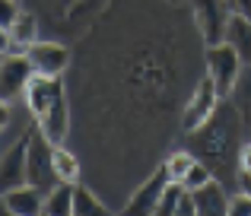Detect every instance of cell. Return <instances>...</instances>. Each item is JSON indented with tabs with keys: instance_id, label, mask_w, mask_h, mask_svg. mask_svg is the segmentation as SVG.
<instances>
[{
	"instance_id": "obj_1",
	"label": "cell",
	"mask_w": 251,
	"mask_h": 216,
	"mask_svg": "<svg viewBox=\"0 0 251 216\" xmlns=\"http://www.w3.org/2000/svg\"><path fill=\"white\" fill-rule=\"evenodd\" d=\"M242 118L239 108L232 102L223 99L216 111L201 124L197 130H191V153L201 162H207L213 172H220V181H239L235 168H239V153H242Z\"/></svg>"
},
{
	"instance_id": "obj_2",
	"label": "cell",
	"mask_w": 251,
	"mask_h": 216,
	"mask_svg": "<svg viewBox=\"0 0 251 216\" xmlns=\"http://www.w3.org/2000/svg\"><path fill=\"white\" fill-rule=\"evenodd\" d=\"M25 108L32 111L35 124L42 134L51 140V146H64L74 130L70 121V99H67V83L61 76H42L35 73L25 86Z\"/></svg>"
},
{
	"instance_id": "obj_3",
	"label": "cell",
	"mask_w": 251,
	"mask_h": 216,
	"mask_svg": "<svg viewBox=\"0 0 251 216\" xmlns=\"http://www.w3.org/2000/svg\"><path fill=\"white\" fill-rule=\"evenodd\" d=\"M188 13L203 48L226 42V29H229V19H232L226 0H188Z\"/></svg>"
},
{
	"instance_id": "obj_4",
	"label": "cell",
	"mask_w": 251,
	"mask_h": 216,
	"mask_svg": "<svg viewBox=\"0 0 251 216\" xmlns=\"http://www.w3.org/2000/svg\"><path fill=\"white\" fill-rule=\"evenodd\" d=\"M203 61H207V73L213 76L220 96L229 99L232 89H235V83L242 80V67H245V61L239 57V51H235L229 42H220V45H210V48L203 51Z\"/></svg>"
},
{
	"instance_id": "obj_5",
	"label": "cell",
	"mask_w": 251,
	"mask_h": 216,
	"mask_svg": "<svg viewBox=\"0 0 251 216\" xmlns=\"http://www.w3.org/2000/svg\"><path fill=\"white\" fill-rule=\"evenodd\" d=\"M220 102H223V96H220V89H216L213 76L203 73L201 80L194 83V89H191L188 102H184V108H181V130H184V134L197 130V127H201V124L216 111V105H220Z\"/></svg>"
},
{
	"instance_id": "obj_6",
	"label": "cell",
	"mask_w": 251,
	"mask_h": 216,
	"mask_svg": "<svg viewBox=\"0 0 251 216\" xmlns=\"http://www.w3.org/2000/svg\"><path fill=\"white\" fill-rule=\"evenodd\" d=\"M169 181L172 178H169L166 166L159 162V166L134 188V194L127 197V204H124L121 213H127V216H156V207H159V197H162Z\"/></svg>"
},
{
	"instance_id": "obj_7",
	"label": "cell",
	"mask_w": 251,
	"mask_h": 216,
	"mask_svg": "<svg viewBox=\"0 0 251 216\" xmlns=\"http://www.w3.org/2000/svg\"><path fill=\"white\" fill-rule=\"evenodd\" d=\"M51 140L42 134V127H32L29 134V185H38L45 191L57 185L54 175V162H51Z\"/></svg>"
},
{
	"instance_id": "obj_8",
	"label": "cell",
	"mask_w": 251,
	"mask_h": 216,
	"mask_svg": "<svg viewBox=\"0 0 251 216\" xmlns=\"http://www.w3.org/2000/svg\"><path fill=\"white\" fill-rule=\"evenodd\" d=\"M29 61L35 67V73L42 76H64L70 70V64H74V51L61 42H42L38 38L29 48Z\"/></svg>"
},
{
	"instance_id": "obj_9",
	"label": "cell",
	"mask_w": 251,
	"mask_h": 216,
	"mask_svg": "<svg viewBox=\"0 0 251 216\" xmlns=\"http://www.w3.org/2000/svg\"><path fill=\"white\" fill-rule=\"evenodd\" d=\"M29 134L32 130H25L19 140H10L3 149V168H0V185H3V191H10V188H19L29 181Z\"/></svg>"
},
{
	"instance_id": "obj_10",
	"label": "cell",
	"mask_w": 251,
	"mask_h": 216,
	"mask_svg": "<svg viewBox=\"0 0 251 216\" xmlns=\"http://www.w3.org/2000/svg\"><path fill=\"white\" fill-rule=\"evenodd\" d=\"M32 76H35V67H32L29 54H3V64H0V93H3V102H13V96L25 93Z\"/></svg>"
},
{
	"instance_id": "obj_11",
	"label": "cell",
	"mask_w": 251,
	"mask_h": 216,
	"mask_svg": "<svg viewBox=\"0 0 251 216\" xmlns=\"http://www.w3.org/2000/svg\"><path fill=\"white\" fill-rule=\"evenodd\" d=\"M45 188L38 185H19V188H10V191H3V210L10 216H38L45 207Z\"/></svg>"
},
{
	"instance_id": "obj_12",
	"label": "cell",
	"mask_w": 251,
	"mask_h": 216,
	"mask_svg": "<svg viewBox=\"0 0 251 216\" xmlns=\"http://www.w3.org/2000/svg\"><path fill=\"white\" fill-rule=\"evenodd\" d=\"M38 42V16L19 13L10 32H3V54H29V48Z\"/></svg>"
},
{
	"instance_id": "obj_13",
	"label": "cell",
	"mask_w": 251,
	"mask_h": 216,
	"mask_svg": "<svg viewBox=\"0 0 251 216\" xmlns=\"http://www.w3.org/2000/svg\"><path fill=\"white\" fill-rule=\"evenodd\" d=\"M156 216H197L194 191L184 188L181 181H169L159 197V207H156Z\"/></svg>"
},
{
	"instance_id": "obj_14",
	"label": "cell",
	"mask_w": 251,
	"mask_h": 216,
	"mask_svg": "<svg viewBox=\"0 0 251 216\" xmlns=\"http://www.w3.org/2000/svg\"><path fill=\"white\" fill-rule=\"evenodd\" d=\"M194 204H197V216H229V194L226 185L220 178L207 181L203 188L194 191Z\"/></svg>"
},
{
	"instance_id": "obj_15",
	"label": "cell",
	"mask_w": 251,
	"mask_h": 216,
	"mask_svg": "<svg viewBox=\"0 0 251 216\" xmlns=\"http://www.w3.org/2000/svg\"><path fill=\"white\" fill-rule=\"evenodd\" d=\"M74 188L70 181H57L48 194H45L42 216H74Z\"/></svg>"
},
{
	"instance_id": "obj_16",
	"label": "cell",
	"mask_w": 251,
	"mask_h": 216,
	"mask_svg": "<svg viewBox=\"0 0 251 216\" xmlns=\"http://www.w3.org/2000/svg\"><path fill=\"white\" fill-rule=\"evenodd\" d=\"M226 42L239 51V57L245 61V67H251V19H245V16H232L229 19Z\"/></svg>"
},
{
	"instance_id": "obj_17",
	"label": "cell",
	"mask_w": 251,
	"mask_h": 216,
	"mask_svg": "<svg viewBox=\"0 0 251 216\" xmlns=\"http://www.w3.org/2000/svg\"><path fill=\"white\" fill-rule=\"evenodd\" d=\"M51 162H54V175L57 181H70V185H80V156L67 146H54L51 149Z\"/></svg>"
},
{
	"instance_id": "obj_18",
	"label": "cell",
	"mask_w": 251,
	"mask_h": 216,
	"mask_svg": "<svg viewBox=\"0 0 251 216\" xmlns=\"http://www.w3.org/2000/svg\"><path fill=\"white\" fill-rule=\"evenodd\" d=\"M105 216V213H111L108 207L99 200V194H92V188H86V185H76L74 188V216Z\"/></svg>"
},
{
	"instance_id": "obj_19",
	"label": "cell",
	"mask_w": 251,
	"mask_h": 216,
	"mask_svg": "<svg viewBox=\"0 0 251 216\" xmlns=\"http://www.w3.org/2000/svg\"><path fill=\"white\" fill-rule=\"evenodd\" d=\"M194 162H197V156L191 153V149H175V153H169L166 159H162V166H166L172 181H181L184 185V178H188V172H191Z\"/></svg>"
},
{
	"instance_id": "obj_20",
	"label": "cell",
	"mask_w": 251,
	"mask_h": 216,
	"mask_svg": "<svg viewBox=\"0 0 251 216\" xmlns=\"http://www.w3.org/2000/svg\"><path fill=\"white\" fill-rule=\"evenodd\" d=\"M207 181H213V168H210L207 162H201V159H197L194 166H191L188 178H184V188H191V191H197V188H203Z\"/></svg>"
},
{
	"instance_id": "obj_21",
	"label": "cell",
	"mask_w": 251,
	"mask_h": 216,
	"mask_svg": "<svg viewBox=\"0 0 251 216\" xmlns=\"http://www.w3.org/2000/svg\"><path fill=\"white\" fill-rule=\"evenodd\" d=\"M19 0H0V29L3 32H10L13 29V23L19 19Z\"/></svg>"
},
{
	"instance_id": "obj_22",
	"label": "cell",
	"mask_w": 251,
	"mask_h": 216,
	"mask_svg": "<svg viewBox=\"0 0 251 216\" xmlns=\"http://www.w3.org/2000/svg\"><path fill=\"white\" fill-rule=\"evenodd\" d=\"M229 216H251V194L242 191L239 194H229Z\"/></svg>"
},
{
	"instance_id": "obj_23",
	"label": "cell",
	"mask_w": 251,
	"mask_h": 216,
	"mask_svg": "<svg viewBox=\"0 0 251 216\" xmlns=\"http://www.w3.org/2000/svg\"><path fill=\"white\" fill-rule=\"evenodd\" d=\"M226 3H229V13H232V16L251 19V0H226Z\"/></svg>"
},
{
	"instance_id": "obj_24",
	"label": "cell",
	"mask_w": 251,
	"mask_h": 216,
	"mask_svg": "<svg viewBox=\"0 0 251 216\" xmlns=\"http://www.w3.org/2000/svg\"><path fill=\"white\" fill-rule=\"evenodd\" d=\"M239 175H251V143H242V153H239Z\"/></svg>"
},
{
	"instance_id": "obj_25",
	"label": "cell",
	"mask_w": 251,
	"mask_h": 216,
	"mask_svg": "<svg viewBox=\"0 0 251 216\" xmlns=\"http://www.w3.org/2000/svg\"><path fill=\"white\" fill-rule=\"evenodd\" d=\"M239 188H242V191H248V194H251V175H239Z\"/></svg>"
},
{
	"instance_id": "obj_26",
	"label": "cell",
	"mask_w": 251,
	"mask_h": 216,
	"mask_svg": "<svg viewBox=\"0 0 251 216\" xmlns=\"http://www.w3.org/2000/svg\"><path fill=\"white\" fill-rule=\"evenodd\" d=\"M169 3H181V0H169Z\"/></svg>"
}]
</instances>
